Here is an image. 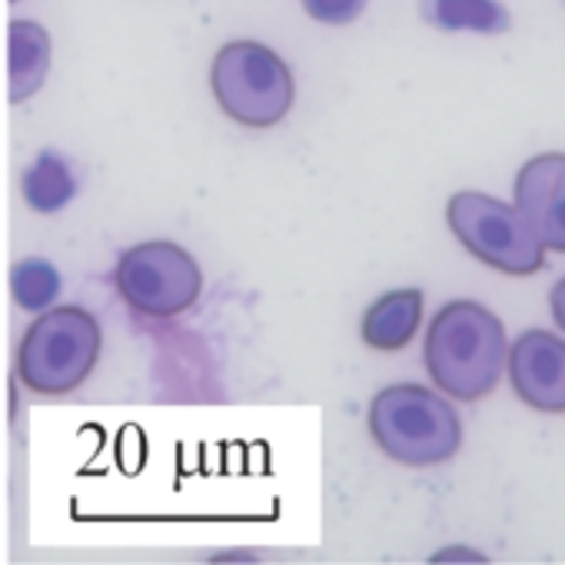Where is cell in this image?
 I'll return each mask as SVG.
<instances>
[{"mask_svg":"<svg viewBox=\"0 0 565 565\" xmlns=\"http://www.w3.org/2000/svg\"><path fill=\"white\" fill-rule=\"evenodd\" d=\"M505 327L476 300L446 303L426 333L423 363L436 390L452 399L472 403L499 386L505 370Z\"/></svg>","mask_w":565,"mask_h":565,"instance_id":"1","label":"cell"},{"mask_svg":"<svg viewBox=\"0 0 565 565\" xmlns=\"http://www.w3.org/2000/svg\"><path fill=\"white\" fill-rule=\"evenodd\" d=\"M370 436L399 466L429 469L462 446V423L449 399L416 383H396L370 403Z\"/></svg>","mask_w":565,"mask_h":565,"instance_id":"2","label":"cell"},{"mask_svg":"<svg viewBox=\"0 0 565 565\" xmlns=\"http://www.w3.org/2000/svg\"><path fill=\"white\" fill-rule=\"evenodd\" d=\"M104 330L84 307H47L18 347V380L41 396L81 390L100 363Z\"/></svg>","mask_w":565,"mask_h":565,"instance_id":"3","label":"cell"},{"mask_svg":"<svg viewBox=\"0 0 565 565\" xmlns=\"http://www.w3.org/2000/svg\"><path fill=\"white\" fill-rule=\"evenodd\" d=\"M210 87L220 110L243 127H276L297 104L290 64L259 41H230L216 51Z\"/></svg>","mask_w":565,"mask_h":565,"instance_id":"4","label":"cell"},{"mask_svg":"<svg viewBox=\"0 0 565 565\" xmlns=\"http://www.w3.org/2000/svg\"><path fill=\"white\" fill-rule=\"evenodd\" d=\"M446 223L479 263L505 276H532L545 266V246L515 203L482 190H459L446 203Z\"/></svg>","mask_w":565,"mask_h":565,"instance_id":"5","label":"cell"},{"mask_svg":"<svg viewBox=\"0 0 565 565\" xmlns=\"http://www.w3.org/2000/svg\"><path fill=\"white\" fill-rule=\"evenodd\" d=\"M114 282L134 313L170 320L200 300V263L173 239H143L120 253Z\"/></svg>","mask_w":565,"mask_h":565,"instance_id":"6","label":"cell"},{"mask_svg":"<svg viewBox=\"0 0 565 565\" xmlns=\"http://www.w3.org/2000/svg\"><path fill=\"white\" fill-rule=\"evenodd\" d=\"M515 396L548 416L565 413V340L548 330H525L505 353Z\"/></svg>","mask_w":565,"mask_h":565,"instance_id":"7","label":"cell"},{"mask_svg":"<svg viewBox=\"0 0 565 565\" xmlns=\"http://www.w3.org/2000/svg\"><path fill=\"white\" fill-rule=\"evenodd\" d=\"M512 196L539 243L565 253V153L548 150L525 160L515 173Z\"/></svg>","mask_w":565,"mask_h":565,"instance_id":"8","label":"cell"},{"mask_svg":"<svg viewBox=\"0 0 565 565\" xmlns=\"http://www.w3.org/2000/svg\"><path fill=\"white\" fill-rule=\"evenodd\" d=\"M54 41L44 24L18 18L8 28V67H11V104H28L38 97L51 74Z\"/></svg>","mask_w":565,"mask_h":565,"instance_id":"9","label":"cell"},{"mask_svg":"<svg viewBox=\"0 0 565 565\" xmlns=\"http://www.w3.org/2000/svg\"><path fill=\"white\" fill-rule=\"evenodd\" d=\"M419 323H423V290L403 287V290H390L370 303V310L363 313L360 333L370 350L396 353L413 343Z\"/></svg>","mask_w":565,"mask_h":565,"instance_id":"10","label":"cell"},{"mask_svg":"<svg viewBox=\"0 0 565 565\" xmlns=\"http://www.w3.org/2000/svg\"><path fill=\"white\" fill-rule=\"evenodd\" d=\"M423 21L446 34L495 38L512 28V14L502 0H423Z\"/></svg>","mask_w":565,"mask_h":565,"instance_id":"11","label":"cell"},{"mask_svg":"<svg viewBox=\"0 0 565 565\" xmlns=\"http://www.w3.org/2000/svg\"><path fill=\"white\" fill-rule=\"evenodd\" d=\"M77 173L71 160L57 150H41L21 177V193L38 213H61L77 196Z\"/></svg>","mask_w":565,"mask_h":565,"instance_id":"12","label":"cell"},{"mask_svg":"<svg viewBox=\"0 0 565 565\" xmlns=\"http://www.w3.org/2000/svg\"><path fill=\"white\" fill-rule=\"evenodd\" d=\"M64 290L61 273L51 259L44 256H28L21 263H14L11 269V297L21 310L28 313H44L47 307L57 303Z\"/></svg>","mask_w":565,"mask_h":565,"instance_id":"13","label":"cell"},{"mask_svg":"<svg viewBox=\"0 0 565 565\" xmlns=\"http://www.w3.org/2000/svg\"><path fill=\"white\" fill-rule=\"evenodd\" d=\"M303 11L327 28H347L363 18L370 0H300Z\"/></svg>","mask_w":565,"mask_h":565,"instance_id":"14","label":"cell"},{"mask_svg":"<svg viewBox=\"0 0 565 565\" xmlns=\"http://www.w3.org/2000/svg\"><path fill=\"white\" fill-rule=\"evenodd\" d=\"M548 310H552V320H555V327L565 333V276L555 282L552 294H548Z\"/></svg>","mask_w":565,"mask_h":565,"instance_id":"15","label":"cell"}]
</instances>
